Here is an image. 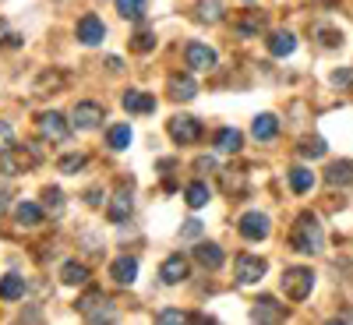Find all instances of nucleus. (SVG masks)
Returning a JSON list of instances; mask_svg holds the SVG:
<instances>
[{
	"instance_id": "f704fd0d",
	"label": "nucleus",
	"mask_w": 353,
	"mask_h": 325,
	"mask_svg": "<svg viewBox=\"0 0 353 325\" xmlns=\"http://www.w3.org/2000/svg\"><path fill=\"white\" fill-rule=\"evenodd\" d=\"M43 205L50 213H61L64 209V191H57V188H43Z\"/></svg>"
},
{
	"instance_id": "393cba45",
	"label": "nucleus",
	"mask_w": 353,
	"mask_h": 325,
	"mask_svg": "<svg viewBox=\"0 0 353 325\" xmlns=\"http://www.w3.org/2000/svg\"><path fill=\"white\" fill-rule=\"evenodd\" d=\"M254 138L258 141H272L276 138V131H279V121H276V117L272 113H261V117H254Z\"/></svg>"
},
{
	"instance_id": "bb28decb",
	"label": "nucleus",
	"mask_w": 353,
	"mask_h": 325,
	"mask_svg": "<svg viewBox=\"0 0 353 325\" xmlns=\"http://www.w3.org/2000/svg\"><path fill=\"white\" fill-rule=\"evenodd\" d=\"M290 188L297 191V195H307V191L314 188V173H311L307 166H293V170H290Z\"/></svg>"
},
{
	"instance_id": "c9c22d12",
	"label": "nucleus",
	"mask_w": 353,
	"mask_h": 325,
	"mask_svg": "<svg viewBox=\"0 0 353 325\" xmlns=\"http://www.w3.org/2000/svg\"><path fill=\"white\" fill-rule=\"evenodd\" d=\"M131 50H134V53H152V50H156V36H152V32L131 36Z\"/></svg>"
},
{
	"instance_id": "37998d69",
	"label": "nucleus",
	"mask_w": 353,
	"mask_h": 325,
	"mask_svg": "<svg viewBox=\"0 0 353 325\" xmlns=\"http://www.w3.org/2000/svg\"><path fill=\"white\" fill-rule=\"evenodd\" d=\"M106 71H113V75H124V61H121V57H106Z\"/></svg>"
},
{
	"instance_id": "423d86ee",
	"label": "nucleus",
	"mask_w": 353,
	"mask_h": 325,
	"mask_svg": "<svg viewBox=\"0 0 353 325\" xmlns=\"http://www.w3.org/2000/svg\"><path fill=\"white\" fill-rule=\"evenodd\" d=\"M71 121H74V131H96V128H103L106 113H103V106H99V103L85 99V103H78V106H74Z\"/></svg>"
},
{
	"instance_id": "6e6552de",
	"label": "nucleus",
	"mask_w": 353,
	"mask_h": 325,
	"mask_svg": "<svg viewBox=\"0 0 353 325\" xmlns=\"http://www.w3.org/2000/svg\"><path fill=\"white\" fill-rule=\"evenodd\" d=\"M166 92H170L173 103H191V99L198 96V81H194V75H188V71H176V75L166 78Z\"/></svg>"
},
{
	"instance_id": "9b49d317",
	"label": "nucleus",
	"mask_w": 353,
	"mask_h": 325,
	"mask_svg": "<svg viewBox=\"0 0 353 325\" xmlns=\"http://www.w3.org/2000/svg\"><path fill=\"white\" fill-rule=\"evenodd\" d=\"M184 61H188V68H194V71H212V68H216V50L205 46V43H188Z\"/></svg>"
},
{
	"instance_id": "ddd939ff",
	"label": "nucleus",
	"mask_w": 353,
	"mask_h": 325,
	"mask_svg": "<svg viewBox=\"0 0 353 325\" xmlns=\"http://www.w3.org/2000/svg\"><path fill=\"white\" fill-rule=\"evenodd\" d=\"M251 318L261 322V325H276V322L286 318V311H283V304H279L276 297H258L254 308H251Z\"/></svg>"
},
{
	"instance_id": "7c9ffc66",
	"label": "nucleus",
	"mask_w": 353,
	"mask_h": 325,
	"mask_svg": "<svg viewBox=\"0 0 353 325\" xmlns=\"http://www.w3.org/2000/svg\"><path fill=\"white\" fill-rule=\"evenodd\" d=\"M117 14L128 21H138L145 14V0H117Z\"/></svg>"
},
{
	"instance_id": "a18cd8bd",
	"label": "nucleus",
	"mask_w": 353,
	"mask_h": 325,
	"mask_svg": "<svg viewBox=\"0 0 353 325\" xmlns=\"http://www.w3.org/2000/svg\"><path fill=\"white\" fill-rule=\"evenodd\" d=\"M85 201H88V205H99V201H103V191H99V188H92V191L85 195Z\"/></svg>"
},
{
	"instance_id": "49530a36",
	"label": "nucleus",
	"mask_w": 353,
	"mask_h": 325,
	"mask_svg": "<svg viewBox=\"0 0 353 325\" xmlns=\"http://www.w3.org/2000/svg\"><path fill=\"white\" fill-rule=\"evenodd\" d=\"M205 170H212V159H201V163H194V173H205Z\"/></svg>"
},
{
	"instance_id": "412c9836",
	"label": "nucleus",
	"mask_w": 353,
	"mask_h": 325,
	"mask_svg": "<svg viewBox=\"0 0 353 325\" xmlns=\"http://www.w3.org/2000/svg\"><path fill=\"white\" fill-rule=\"evenodd\" d=\"M43 216H46V209H43L39 201H21L18 209H14L18 226H39V223H43Z\"/></svg>"
},
{
	"instance_id": "0eeeda50",
	"label": "nucleus",
	"mask_w": 353,
	"mask_h": 325,
	"mask_svg": "<svg viewBox=\"0 0 353 325\" xmlns=\"http://www.w3.org/2000/svg\"><path fill=\"white\" fill-rule=\"evenodd\" d=\"M265 276V258H254V255H237V262H233V279H237L241 286H251Z\"/></svg>"
},
{
	"instance_id": "b1692460",
	"label": "nucleus",
	"mask_w": 353,
	"mask_h": 325,
	"mask_svg": "<svg viewBox=\"0 0 353 325\" xmlns=\"http://www.w3.org/2000/svg\"><path fill=\"white\" fill-rule=\"evenodd\" d=\"M21 293H25V279L18 273H8L0 279V301H21Z\"/></svg>"
},
{
	"instance_id": "6ab92c4d",
	"label": "nucleus",
	"mask_w": 353,
	"mask_h": 325,
	"mask_svg": "<svg viewBox=\"0 0 353 325\" xmlns=\"http://www.w3.org/2000/svg\"><path fill=\"white\" fill-rule=\"evenodd\" d=\"M110 276H113V283H121V286H131V283H134V276H138V262H134L131 255L117 258V262H113V269H110Z\"/></svg>"
},
{
	"instance_id": "c85d7f7f",
	"label": "nucleus",
	"mask_w": 353,
	"mask_h": 325,
	"mask_svg": "<svg viewBox=\"0 0 353 325\" xmlns=\"http://www.w3.org/2000/svg\"><path fill=\"white\" fill-rule=\"evenodd\" d=\"M184 198H188V205L191 209H201V205H209V188H205V181H194L188 184V191H184Z\"/></svg>"
},
{
	"instance_id": "a878e982",
	"label": "nucleus",
	"mask_w": 353,
	"mask_h": 325,
	"mask_svg": "<svg viewBox=\"0 0 353 325\" xmlns=\"http://www.w3.org/2000/svg\"><path fill=\"white\" fill-rule=\"evenodd\" d=\"M61 283L81 286V283H88V269H85L81 262H64V265H61Z\"/></svg>"
},
{
	"instance_id": "ea45409f",
	"label": "nucleus",
	"mask_w": 353,
	"mask_h": 325,
	"mask_svg": "<svg viewBox=\"0 0 353 325\" xmlns=\"http://www.w3.org/2000/svg\"><path fill=\"white\" fill-rule=\"evenodd\" d=\"M0 43H8V50H18V46H21V36L11 32L8 21H0Z\"/></svg>"
},
{
	"instance_id": "2eb2a0df",
	"label": "nucleus",
	"mask_w": 353,
	"mask_h": 325,
	"mask_svg": "<svg viewBox=\"0 0 353 325\" xmlns=\"http://www.w3.org/2000/svg\"><path fill=\"white\" fill-rule=\"evenodd\" d=\"M188 269H191V265H188L184 255H170V258L159 265V279L170 283V286H176V283H184V279H188Z\"/></svg>"
},
{
	"instance_id": "e433bc0d",
	"label": "nucleus",
	"mask_w": 353,
	"mask_h": 325,
	"mask_svg": "<svg viewBox=\"0 0 353 325\" xmlns=\"http://www.w3.org/2000/svg\"><path fill=\"white\" fill-rule=\"evenodd\" d=\"M314 36L325 43V46H343V32H336V28H325V25H318L314 28Z\"/></svg>"
},
{
	"instance_id": "c756f323",
	"label": "nucleus",
	"mask_w": 353,
	"mask_h": 325,
	"mask_svg": "<svg viewBox=\"0 0 353 325\" xmlns=\"http://www.w3.org/2000/svg\"><path fill=\"white\" fill-rule=\"evenodd\" d=\"M106 141H110V149H117V152L128 149V145H131V128L128 124H113L110 135H106Z\"/></svg>"
},
{
	"instance_id": "20e7f679",
	"label": "nucleus",
	"mask_w": 353,
	"mask_h": 325,
	"mask_svg": "<svg viewBox=\"0 0 353 325\" xmlns=\"http://www.w3.org/2000/svg\"><path fill=\"white\" fill-rule=\"evenodd\" d=\"M166 131H170V138L176 145H194L201 138V121H198V117H191V113H176Z\"/></svg>"
},
{
	"instance_id": "cd10ccee",
	"label": "nucleus",
	"mask_w": 353,
	"mask_h": 325,
	"mask_svg": "<svg viewBox=\"0 0 353 325\" xmlns=\"http://www.w3.org/2000/svg\"><path fill=\"white\" fill-rule=\"evenodd\" d=\"M194 18L212 25V21L223 18V4H219V0H198V4H194Z\"/></svg>"
},
{
	"instance_id": "2f4dec72",
	"label": "nucleus",
	"mask_w": 353,
	"mask_h": 325,
	"mask_svg": "<svg viewBox=\"0 0 353 325\" xmlns=\"http://www.w3.org/2000/svg\"><path fill=\"white\" fill-rule=\"evenodd\" d=\"M85 163H88V156H81V152H68V156L57 159V170H61V173H78V170H85Z\"/></svg>"
},
{
	"instance_id": "473e14b6",
	"label": "nucleus",
	"mask_w": 353,
	"mask_h": 325,
	"mask_svg": "<svg viewBox=\"0 0 353 325\" xmlns=\"http://www.w3.org/2000/svg\"><path fill=\"white\" fill-rule=\"evenodd\" d=\"M265 28V18L261 14H241V21H237V32L241 36H258Z\"/></svg>"
},
{
	"instance_id": "de8ad7c7",
	"label": "nucleus",
	"mask_w": 353,
	"mask_h": 325,
	"mask_svg": "<svg viewBox=\"0 0 353 325\" xmlns=\"http://www.w3.org/2000/svg\"><path fill=\"white\" fill-rule=\"evenodd\" d=\"M28 318H32V322H39L43 315H39V311H21V322H28Z\"/></svg>"
},
{
	"instance_id": "dca6fc26",
	"label": "nucleus",
	"mask_w": 353,
	"mask_h": 325,
	"mask_svg": "<svg viewBox=\"0 0 353 325\" xmlns=\"http://www.w3.org/2000/svg\"><path fill=\"white\" fill-rule=\"evenodd\" d=\"M325 181H329V188H353V163H350V159L329 163Z\"/></svg>"
},
{
	"instance_id": "4c0bfd02",
	"label": "nucleus",
	"mask_w": 353,
	"mask_h": 325,
	"mask_svg": "<svg viewBox=\"0 0 353 325\" xmlns=\"http://www.w3.org/2000/svg\"><path fill=\"white\" fill-rule=\"evenodd\" d=\"M329 81H332L336 88H353V68H336Z\"/></svg>"
},
{
	"instance_id": "f8f14e48",
	"label": "nucleus",
	"mask_w": 353,
	"mask_h": 325,
	"mask_svg": "<svg viewBox=\"0 0 353 325\" xmlns=\"http://www.w3.org/2000/svg\"><path fill=\"white\" fill-rule=\"evenodd\" d=\"M74 36H78V43H85V46H99L103 36H106V25H103L96 14H85V18L78 21V28H74Z\"/></svg>"
},
{
	"instance_id": "4468645a",
	"label": "nucleus",
	"mask_w": 353,
	"mask_h": 325,
	"mask_svg": "<svg viewBox=\"0 0 353 325\" xmlns=\"http://www.w3.org/2000/svg\"><path fill=\"white\" fill-rule=\"evenodd\" d=\"M241 237L244 241H265V237H269V216L244 213L241 216Z\"/></svg>"
},
{
	"instance_id": "aec40b11",
	"label": "nucleus",
	"mask_w": 353,
	"mask_h": 325,
	"mask_svg": "<svg viewBox=\"0 0 353 325\" xmlns=\"http://www.w3.org/2000/svg\"><path fill=\"white\" fill-rule=\"evenodd\" d=\"M124 110L128 113H152L156 110V96L138 92V88H128V92H124Z\"/></svg>"
},
{
	"instance_id": "f03ea898",
	"label": "nucleus",
	"mask_w": 353,
	"mask_h": 325,
	"mask_svg": "<svg viewBox=\"0 0 353 325\" xmlns=\"http://www.w3.org/2000/svg\"><path fill=\"white\" fill-rule=\"evenodd\" d=\"M279 286H283V293L290 301H304V297H311V290H314V273L304 269V265H293V269H283Z\"/></svg>"
},
{
	"instance_id": "5701e85b",
	"label": "nucleus",
	"mask_w": 353,
	"mask_h": 325,
	"mask_svg": "<svg viewBox=\"0 0 353 325\" xmlns=\"http://www.w3.org/2000/svg\"><path fill=\"white\" fill-rule=\"evenodd\" d=\"M293 50H297V36L293 32H272L269 36V53L272 57H290Z\"/></svg>"
},
{
	"instance_id": "09e8293b",
	"label": "nucleus",
	"mask_w": 353,
	"mask_h": 325,
	"mask_svg": "<svg viewBox=\"0 0 353 325\" xmlns=\"http://www.w3.org/2000/svg\"><path fill=\"white\" fill-rule=\"evenodd\" d=\"M244 4H254V0H244Z\"/></svg>"
},
{
	"instance_id": "f257e3e1",
	"label": "nucleus",
	"mask_w": 353,
	"mask_h": 325,
	"mask_svg": "<svg viewBox=\"0 0 353 325\" xmlns=\"http://www.w3.org/2000/svg\"><path fill=\"white\" fill-rule=\"evenodd\" d=\"M321 223H318V216L314 213H301L297 216V223H293V230H290V248L293 251H301V255H314V251H321Z\"/></svg>"
},
{
	"instance_id": "1a4fd4ad",
	"label": "nucleus",
	"mask_w": 353,
	"mask_h": 325,
	"mask_svg": "<svg viewBox=\"0 0 353 325\" xmlns=\"http://www.w3.org/2000/svg\"><path fill=\"white\" fill-rule=\"evenodd\" d=\"M36 128L46 141H64L71 131H68V121H64V113H57V110H46L36 117Z\"/></svg>"
},
{
	"instance_id": "a19ab883",
	"label": "nucleus",
	"mask_w": 353,
	"mask_h": 325,
	"mask_svg": "<svg viewBox=\"0 0 353 325\" xmlns=\"http://www.w3.org/2000/svg\"><path fill=\"white\" fill-rule=\"evenodd\" d=\"M11 145H14V131H11V124L0 121V152H8Z\"/></svg>"
},
{
	"instance_id": "58836bf2",
	"label": "nucleus",
	"mask_w": 353,
	"mask_h": 325,
	"mask_svg": "<svg viewBox=\"0 0 353 325\" xmlns=\"http://www.w3.org/2000/svg\"><path fill=\"white\" fill-rule=\"evenodd\" d=\"M156 318H159V322L166 325V322H194L198 315H188V311H176V308H166V311H159Z\"/></svg>"
},
{
	"instance_id": "f3484780",
	"label": "nucleus",
	"mask_w": 353,
	"mask_h": 325,
	"mask_svg": "<svg viewBox=\"0 0 353 325\" xmlns=\"http://www.w3.org/2000/svg\"><path fill=\"white\" fill-rule=\"evenodd\" d=\"M244 149V135L237 131V128H223L219 135H216V152H223V156H237Z\"/></svg>"
},
{
	"instance_id": "7ed1b4c3",
	"label": "nucleus",
	"mask_w": 353,
	"mask_h": 325,
	"mask_svg": "<svg viewBox=\"0 0 353 325\" xmlns=\"http://www.w3.org/2000/svg\"><path fill=\"white\" fill-rule=\"evenodd\" d=\"M78 311H81L88 322H113V318H117V308H113V301L106 297L103 290H88L85 297L78 301Z\"/></svg>"
},
{
	"instance_id": "c03bdc74",
	"label": "nucleus",
	"mask_w": 353,
	"mask_h": 325,
	"mask_svg": "<svg viewBox=\"0 0 353 325\" xmlns=\"http://www.w3.org/2000/svg\"><path fill=\"white\" fill-rule=\"evenodd\" d=\"M8 205H11V188H0V216L8 213Z\"/></svg>"
},
{
	"instance_id": "79ce46f5",
	"label": "nucleus",
	"mask_w": 353,
	"mask_h": 325,
	"mask_svg": "<svg viewBox=\"0 0 353 325\" xmlns=\"http://www.w3.org/2000/svg\"><path fill=\"white\" fill-rule=\"evenodd\" d=\"M198 233H201V219H188L184 230H181V237H198Z\"/></svg>"
},
{
	"instance_id": "39448f33",
	"label": "nucleus",
	"mask_w": 353,
	"mask_h": 325,
	"mask_svg": "<svg viewBox=\"0 0 353 325\" xmlns=\"http://www.w3.org/2000/svg\"><path fill=\"white\" fill-rule=\"evenodd\" d=\"M28 156H39V149L36 145H25V149H11L8 152H0V173H8V177H14V173H21V170H28L36 159H28Z\"/></svg>"
},
{
	"instance_id": "4be33fe9",
	"label": "nucleus",
	"mask_w": 353,
	"mask_h": 325,
	"mask_svg": "<svg viewBox=\"0 0 353 325\" xmlns=\"http://www.w3.org/2000/svg\"><path fill=\"white\" fill-rule=\"evenodd\" d=\"M194 258L205 265V269H219V265L226 262V255H223L219 244H194Z\"/></svg>"
},
{
	"instance_id": "a211bd4d",
	"label": "nucleus",
	"mask_w": 353,
	"mask_h": 325,
	"mask_svg": "<svg viewBox=\"0 0 353 325\" xmlns=\"http://www.w3.org/2000/svg\"><path fill=\"white\" fill-rule=\"evenodd\" d=\"M223 191L233 195V198H241V195L248 191V170H244V166H230V170H223Z\"/></svg>"
},
{
	"instance_id": "72a5a7b5",
	"label": "nucleus",
	"mask_w": 353,
	"mask_h": 325,
	"mask_svg": "<svg viewBox=\"0 0 353 325\" xmlns=\"http://www.w3.org/2000/svg\"><path fill=\"white\" fill-rule=\"evenodd\" d=\"M325 149H329V145H325V138H301V145H297V152L301 156H325Z\"/></svg>"
},
{
	"instance_id": "9d476101",
	"label": "nucleus",
	"mask_w": 353,
	"mask_h": 325,
	"mask_svg": "<svg viewBox=\"0 0 353 325\" xmlns=\"http://www.w3.org/2000/svg\"><path fill=\"white\" fill-rule=\"evenodd\" d=\"M134 216V195H131V188H117L113 191V198H110V223H128Z\"/></svg>"
}]
</instances>
